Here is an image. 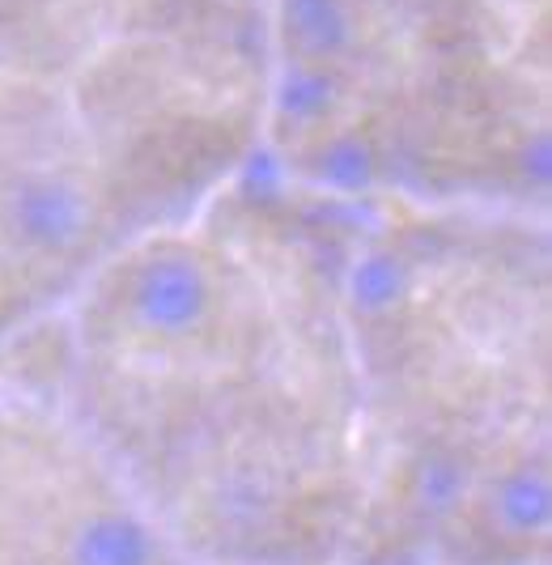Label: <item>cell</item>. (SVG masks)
Here are the masks:
<instances>
[{"label": "cell", "mask_w": 552, "mask_h": 565, "mask_svg": "<svg viewBox=\"0 0 552 565\" xmlns=\"http://www.w3.org/2000/svg\"><path fill=\"white\" fill-rule=\"evenodd\" d=\"M549 252L501 217H425L379 234L349 268L353 383L386 434L544 425Z\"/></svg>", "instance_id": "1"}, {"label": "cell", "mask_w": 552, "mask_h": 565, "mask_svg": "<svg viewBox=\"0 0 552 565\" xmlns=\"http://www.w3.org/2000/svg\"><path fill=\"white\" fill-rule=\"evenodd\" d=\"M68 98L124 243L183 230L264 137L268 26L221 18L124 39L85 64Z\"/></svg>", "instance_id": "2"}, {"label": "cell", "mask_w": 552, "mask_h": 565, "mask_svg": "<svg viewBox=\"0 0 552 565\" xmlns=\"http://www.w3.org/2000/svg\"><path fill=\"white\" fill-rule=\"evenodd\" d=\"M298 344L247 264L183 230L128 238L77 294L85 417L247 374Z\"/></svg>", "instance_id": "3"}, {"label": "cell", "mask_w": 552, "mask_h": 565, "mask_svg": "<svg viewBox=\"0 0 552 565\" xmlns=\"http://www.w3.org/2000/svg\"><path fill=\"white\" fill-rule=\"evenodd\" d=\"M124 230L60 85L0 82V337L77 298Z\"/></svg>", "instance_id": "4"}, {"label": "cell", "mask_w": 552, "mask_h": 565, "mask_svg": "<svg viewBox=\"0 0 552 565\" xmlns=\"http://www.w3.org/2000/svg\"><path fill=\"white\" fill-rule=\"evenodd\" d=\"M0 565H188L85 429L0 417Z\"/></svg>", "instance_id": "5"}, {"label": "cell", "mask_w": 552, "mask_h": 565, "mask_svg": "<svg viewBox=\"0 0 552 565\" xmlns=\"http://www.w3.org/2000/svg\"><path fill=\"white\" fill-rule=\"evenodd\" d=\"M552 472L544 425L493 434L471 463L438 565H540L549 553Z\"/></svg>", "instance_id": "6"}]
</instances>
